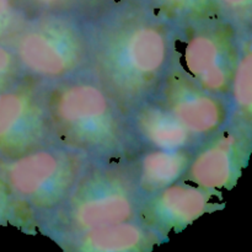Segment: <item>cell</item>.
<instances>
[{"mask_svg":"<svg viewBox=\"0 0 252 252\" xmlns=\"http://www.w3.org/2000/svg\"><path fill=\"white\" fill-rule=\"evenodd\" d=\"M89 42L98 85L120 108L145 102L164 80L170 42L162 25L144 10L127 7Z\"/></svg>","mask_w":252,"mask_h":252,"instance_id":"6da1fadb","label":"cell"},{"mask_svg":"<svg viewBox=\"0 0 252 252\" xmlns=\"http://www.w3.org/2000/svg\"><path fill=\"white\" fill-rule=\"evenodd\" d=\"M46 106L52 134L63 147L110 154L125 142L120 107L98 84H64L49 94Z\"/></svg>","mask_w":252,"mask_h":252,"instance_id":"7a4b0ae2","label":"cell"},{"mask_svg":"<svg viewBox=\"0 0 252 252\" xmlns=\"http://www.w3.org/2000/svg\"><path fill=\"white\" fill-rule=\"evenodd\" d=\"M83 153L41 147L14 159L0 160V180L14 199L34 208L59 207L85 172Z\"/></svg>","mask_w":252,"mask_h":252,"instance_id":"3957f363","label":"cell"},{"mask_svg":"<svg viewBox=\"0 0 252 252\" xmlns=\"http://www.w3.org/2000/svg\"><path fill=\"white\" fill-rule=\"evenodd\" d=\"M5 42L11 47L20 68L49 80L71 75L89 57L86 34L62 14L33 20L9 34Z\"/></svg>","mask_w":252,"mask_h":252,"instance_id":"277c9868","label":"cell"},{"mask_svg":"<svg viewBox=\"0 0 252 252\" xmlns=\"http://www.w3.org/2000/svg\"><path fill=\"white\" fill-rule=\"evenodd\" d=\"M61 206L65 224L79 235L126 223L133 220L139 212L138 184L123 170L84 172Z\"/></svg>","mask_w":252,"mask_h":252,"instance_id":"5b68a950","label":"cell"},{"mask_svg":"<svg viewBox=\"0 0 252 252\" xmlns=\"http://www.w3.org/2000/svg\"><path fill=\"white\" fill-rule=\"evenodd\" d=\"M52 135L46 101L16 83L0 91V160L44 147Z\"/></svg>","mask_w":252,"mask_h":252,"instance_id":"8992f818","label":"cell"},{"mask_svg":"<svg viewBox=\"0 0 252 252\" xmlns=\"http://www.w3.org/2000/svg\"><path fill=\"white\" fill-rule=\"evenodd\" d=\"M161 95L160 103L189 130L193 139L209 137L225 121V108L218 95L186 76L172 74L162 86Z\"/></svg>","mask_w":252,"mask_h":252,"instance_id":"52a82bcc","label":"cell"},{"mask_svg":"<svg viewBox=\"0 0 252 252\" xmlns=\"http://www.w3.org/2000/svg\"><path fill=\"white\" fill-rule=\"evenodd\" d=\"M187 68L192 80L218 95L229 88L234 74L233 43L218 27H207L192 34L186 44Z\"/></svg>","mask_w":252,"mask_h":252,"instance_id":"ba28073f","label":"cell"},{"mask_svg":"<svg viewBox=\"0 0 252 252\" xmlns=\"http://www.w3.org/2000/svg\"><path fill=\"white\" fill-rule=\"evenodd\" d=\"M152 194L142 214L147 217V224L161 230L191 224L204 213L209 201L207 189L177 182Z\"/></svg>","mask_w":252,"mask_h":252,"instance_id":"9c48e42d","label":"cell"},{"mask_svg":"<svg viewBox=\"0 0 252 252\" xmlns=\"http://www.w3.org/2000/svg\"><path fill=\"white\" fill-rule=\"evenodd\" d=\"M239 144L235 135H225L202 150L187 170L192 181L204 189H220L234 182L240 167Z\"/></svg>","mask_w":252,"mask_h":252,"instance_id":"30bf717a","label":"cell"},{"mask_svg":"<svg viewBox=\"0 0 252 252\" xmlns=\"http://www.w3.org/2000/svg\"><path fill=\"white\" fill-rule=\"evenodd\" d=\"M135 127L148 143L158 149H184L193 138L161 103L143 102L135 113Z\"/></svg>","mask_w":252,"mask_h":252,"instance_id":"8fae6325","label":"cell"},{"mask_svg":"<svg viewBox=\"0 0 252 252\" xmlns=\"http://www.w3.org/2000/svg\"><path fill=\"white\" fill-rule=\"evenodd\" d=\"M191 159L184 149H158L143 157L139 184L143 192L155 193L179 181L189 170Z\"/></svg>","mask_w":252,"mask_h":252,"instance_id":"7c38bea8","label":"cell"},{"mask_svg":"<svg viewBox=\"0 0 252 252\" xmlns=\"http://www.w3.org/2000/svg\"><path fill=\"white\" fill-rule=\"evenodd\" d=\"M84 249L100 251L137 250L143 243H149V231L144 226L129 220L105 228L90 230L80 235Z\"/></svg>","mask_w":252,"mask_h":252,"instance_id":"4fadbf2b","label":"cell"},{"mask_svg":"<svg viewBox=\"0 0 252 252\" xmlns=\"http://www.w3.org/2000/svg\"><path fill=\"white\" fill-rule=\"evenodd\" d=\"M17 7H30L43 14H63L100 0H14Z\"/></svg>","mask_w":252,"mask_h":252,"instance_id":"5bb4252c","label":"cell"},{"mask_svg":"<svg viewBox=\"0 0 252 252\" xmlns=\"http://www.w3.org/2000/svg\"><path fill=\"white\" fill-rule=\"evenodd\" d=\"M20 69L11 47L0 39V91L16 83Z\"/></svg>","mask_w":252,"mask_h":252,"instance_id":"9a60e30c","label":"cell"},{"mask_svg":"<svg viewBox=\"0 0 252 252\" xmlns=\"http://www.w3.org/2000/svg\"><path fill=\"white\" fill-rule=\"evenodd\" d=\"M150 1L171 12L186 14V12H193L204 9L208 6L212 0H150Z\"/></svg>","mask_w":252,"mask_h":252,"instance_id":"2e32d148","label":"cell"},{"mask_svg":"<svg viewBox=\"0 0 252 252\" xmlns=\"http://www.w3.org/2000/svg\"><path fill=\"white\" fill-rule=\"evenodd\" d=\"M19 7L14 0H0V39H5L14 30L15 14Z\"/></svg>","mask_w":252,"mask_h":252,"instance_id":"e0dca14e","label":"cell"},{"mask_svg":"<svg viewBox=\"0 0 252 252\" xmlns=\"http://www.w3.org/2000/svg\"><path fill=\"white\" fill-rule=\"evenodd\" d=\"M221 10L236 17H245L250 14L251 0H212Z\"/></svg>","mask_w":252,"mask_h":252,"instance_id":"ac0fdd59","label":"cell"},{"mask_svg":"<svg viewBox=\"0 0 252 252\" xmlns=\"http://www.w3.org/2000/svg\"><path fill=\"white\" fill-rule=\"evenodd\" d=\"M12 203V197L7 192L6 187L4 186L0 180V223L4 221L10 214V206Z\"/></svg>","mask_w":252,"mask_h":252,"instance_id":"d6986e66","label":"cell"}]
</instances>
